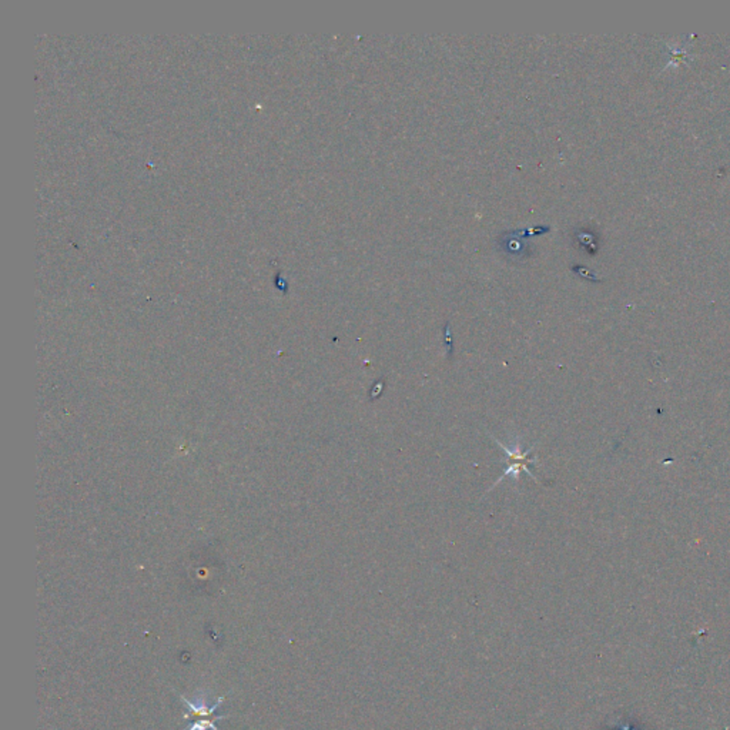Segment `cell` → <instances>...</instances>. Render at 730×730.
Segmentation results:
<instances>
[{
  "label": "cell",
  "instance_id": "cell-1",
  "mask_svg": "<svg viewBox=\"0 0 730 730\" xmlns=\"http://www.w3.org/2000/svg\"><path fill=\"white\" fill-rule=\"evenodd\" d=\"M495 443L505 451V454H507V456H508L507 463H509V465H508V468L505 469L504 475L498 479L496 484H498V483H501L505 476H513V478H518V476H520V472H521V471H525L528 475H531L532 478H535L533 474H532V471L529 469V465L535 463V458H531V456H529V455H531V452H529L531 450H529V451H522L520 444H515L512 448H511V447H505L504 444L499 443L498 439H495ZM496 484H495V485H496Z\"/></svg>",
  "mask_w": 730,
  "mask_h": 730
},
{
  "label": "cell",
  "instance_id": "cell-3",
  "mask_svg": "<svg viewBox=\"0 0 730 730\" xmlns=\"http://www.w3.org/2000/svg\"><path fill=\"white\" fill-rule=\"evenodd\" d=\"M507 236H508V240H501V241H505L504 252L509 254H515V256H522L525 250L528 248V244H525L522 239H518L515 232L507 233Z\"/></svg>",
  "mask_w": 730,
  "mask_h": 730
},
{
  "label": "cell",
  "instance_id": "cell-2",
  "mask_svg": "<svg viewBox=\"0 0 730 730\" xmlns=\"http://www.w3.org/2000/svg\"><path fill=\"white\" fill-rule=\"evenodd\" d=\"M181 700L187 703L188 709L191 710V712H193V715H195V718H196L195 723L190 726L188 730H207V729L219 730V729L216 727V725H214V720H216V719H221V716H217V718H216L214 712H216V709L219 707V705H220V702H221L223 699H220V700H219L217 703H214L213 706H207V703H206L204 700H199V702L191 703L190 700H187V699L183 698V696H181Z\"/></svg>",
  "mask_w": 730,
  "mask_h": 730
},
{
  "label": "cell",
  "instance_id": "cell-4",
  "mask_svg": "<svg viewBox=\"0 0 730 730\" xmlns=\"http://www.w3.org/2000/svg\"><path fill=\"white\" fill-rule=\"evenodd\" d=\"M382 387H384V384H381V382H378V384H377V386H375V387H374V388H373V390H371V392H373V395H374V392H377V397H378V395H379V394H381V392H382Z\"/></svg>",
  "mask_w": 730,
  "mask_h": 730
}]
</instances>
